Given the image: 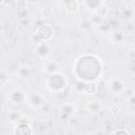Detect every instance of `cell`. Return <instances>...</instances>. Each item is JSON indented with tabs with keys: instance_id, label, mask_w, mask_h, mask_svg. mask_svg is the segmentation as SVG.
Segmentation results:
<instances>
[{
	"instance_id": "2e32d148",
	"label": "cell",
	"mask_w": 135,
	"mask_h": 135,
	"mask_svg": "<svg viewBox=\"0 0 135 135\" xmlns=\"http://www.w3.org/2000/svg\"><path fill=\"white\" fill-rule=\"evenodd\" d=\"M61 111L65 114H72L75 112V107L73 103L69 102V103H64L62 107H61Z\"/></svg>"
},
{
	"instance_id": "e0dca14e",
	"label": "cell",
	"mask_w": 135,
	"mask_h": 135,
	"mask_svg": "<svg viewBox=\"0 0 135 135\" xmlns=\"http://www.w3.org/2000/svg\"><path fill=\"white\" fill-rule=\"evenodd\" d=\"M8 80H9L8 73L6 71H4V70H1L0 71V84L4 85V84H6L8 82Z\"/></svg>"
},
{
	"instance_id": "3957f363",
	"label": "cell",
	"mask_w": 135,
	"mask_h": 135,
	"mask_svg": "<svg viewBox=\"0 0 135 135\" xmlns=\"http://www.w3.org/2000/svg\"><path fill=\"white\" fill-rule=\"evenodd\" d=\"M26 94L20 89H13L7 93V101L12 104H22L26 102Z\"/></svg>"
},
{
	"instance_id": "ac0fdd59",
	"label": "cell",
	"mask_w": 135,
	"mask_h": 135,
	"mask_svg": "<svg viewBox=\"0 0 135 135\" xmlns=\"http://www.w3.org/2000/svg\"><path fill=\"white\" fill-rule=\"evenodd\" d=\"M80 24H81V27H82V28H84L85 31H90V30H92V28L94 27V25L92 24V22H91V20H90L89 18L82 19Z\"/></svg>"
},
{
	"instance_id": "8fae6325",
	"label": "cell",
	"mask_w": 135,
	"mask_h": 135,
	"mask_svg": "<svg viewBox=\"0 0 135 135\" xmlns=\"http://www.w3.org/2000/svg\"><path fill=\"white\" fill-rule=\"evenodd\" d=\"M102 4V0H83V5L91 12H95Z\"/></svg>"
},
{
	"instance_id": "44dd1931",
	"label": "cell",
	"mask_w": 135,
	"mask_h": 135,
	"mask_svg": "<svg viewBox=\"0 0 135 135\" xmlns=\"http://www.w3.org/2000/svg\"><path fill=\"white\" fill-rule=\"evenodd\" d=\"M1 28H2V27H1V24H0V31H1Z\"/></svg>"
},
{
	"instance_id": "30bf717a",
	"label": "cell",
	"mask_w": 135,
	"mask_h": 135,
	"mask_svg": "<svg viewBox=\"0 0 135 135\" xmlns=\"http://www.w3.org/2000/svg\"><path fill=\"white\" fill-rule=\"evenodd\" d=\"M110 37H111V41L113 43H123L126 41V38H127L124 32L118 31V30H115V31L111 32Z\"/></svg>"
},
{
	"instance_id": "5b68a950",
	"label": "cell",
	"mask_w": 135,
	"mask_h": 135,
	"mask_svg": "<svg viewBox=\"0 0 135 135\" xmlns=\"http://www.w3.org/2000/svg\"><path fill=\"white\" fill-rule=\"evenodd\" d=\"M109 90L112 92V94L114 95H120L126 91V84L124 82L118 78V77H114L109 81Z\"/></svg>"
},
{
	"instance_id": "5bb4252c",
	"label": "cell",
	"mask_w": 135,
	"mask_h": 135,
	"mask_svg": "<svg viewBox=\"0 0 135 135\" xmlns=\"http://www.w3.org/2000/svg\"><path fill=\"white\" fill-rule=\"evenodd\" d=\"M96 91H97V85L94 82H90V83H84L83 84V92L85 94H95Z\"/></svg>"
},
{
	"instance_id": "8992f818",
	"label": "cell",
	"mask_w": 135,
	"mask_h": 135,
	"mask_svg": "<svg viewBox=\"0 0 135 135\" xmlns=\"http://www.w3.org/2000/svg\"><path fill=\"white\" fill-rule=\"evenodd\" d=\"M53 34H54V31H53V27L50 24L41 25L36 32V35H37L38 39L43 40V41H49L52 38Z\"/></svg>"
},
{
	"instance_id": "277c9868",
	"label": "cell",
	"mask_w": 135,
	"mask_h": 135,
	"mask_svg": "<svg viewBox=\"0 0 135 135\" xmlns=\"http://www.w3.org/2000/svg\"><path fill=\"white\" fill-rule=\"evenodd\" d=\"M35 54L41 59H47L52 55V47L47 41L40 40L35 46Z\"/></svg>"
},
{
	"instance_id": "52a82bcc",
	"label": "cell",
	"mask_w": 135,
	"mask_h": 135,
	"mask_svg": "<svg viewBox=\"0 0 135 135\" xmlns=\"http://www.w3.org/2000/svg\"><path fill=\"white\" fill-rule=\"evenodd\" d=\"M6 118H7V120H8L11 123L16 124L17 122L22 121V120L24 119V114H23L20 110L12 109V110H8V111H7V113H6Z\"/></svg>"
},
{
	"instance_id": "4fadbf2b",
	"label": "cell",
	"mask_w": 135,
	"mask_h": 135,
	"mask_svg": "<svg viewBox=\"0 0 135 135\" xmlns=\"http://www.w3.org/2000/svg\"><path fill=\"white\" fill-rule=\"evenodd\" d=\"M43 70H44L45 73H47V74H52V73H54V72H56V71L58 70V64H57L56 62H54V61L47 62V63L44 64Z\"/></svg>"
},
{
	"instance_id": "6da1fadb",
	"label": "cell",
	"mask_w": 135,
	"mask_h": 135,
	"mask_svg": "<svg viewBox=\"0 0 135 135\" xmlns=\"http://www.w3.org/2000/svg\"><path fill=\"white\" fill-rule=\"evenodd\" d=\"M68 82H69V79L66 78V76L63 73L56 71V72L50 74V76L46 80V85L51 91L58 93L65 89Z\"/></svg>"
},
{
	"instance_id": "9a60e30c",
	"label": "cell",
	"mask_w": 135,
	"mask_h": 135,
	"mask_svg": "<svg viewBox=\"0 0 135 135\" xmlns=\"http://www.w3.org/2000/svg\"><path fill=\"white\" fill-rule=\"evenodd\" d=\"M95 14H97L99 17H101V18H103L104 16H107L108 15V13H109V8H108V6L105 5V4H101L95 12H94Z\"/></svg>"
},
{
	"instance_id": "d6986e66",
	"label": "cell",
	"mask_w": 135,
	"mask_h": 135,
	"mask_svg": "<svg viewBox=\"0 0 135 135\" xmlns=\"http://www.w3.org/2000/svg\"><path fill=\"white\" fill-rule=\"evenodd\" d=\"M113 133H126V134H132V133L129 132L128 130H116V131H114Z\"/></svg>"
},
{
	"instance_id": "7c38bea8",
	"label": "cell",
	"mask_w": 135,
	"mask_h": 135,
	"mask_svg": "<svg viewBox=\"0 0 135 135\" xmlns=\"http://www.w3.org/2000/svg\"><path fill=\"white\" fill-rule=\"evenodd\" d=\"M65 9L70 14L76 13L78 11V3H77V1L76 0H68V2L65 3Z\"/></svg>"
},
{
	"instance_id": "9c48e42d",
	"label": "cell",
	"mask_w": 135,
	"mask_h": 135,
	"mask_svg": "<svg viewBox=\"0 0 135 135\" xmlns=\"http://www.w3.org/2000/svg\"><path fill=\"white\" fill-rule=\"evenodd\" d=\"M86 111L92 115H97L102 111V103L99 100H90L85 104Z\"/></svg>"
},
{
	"instance_id": "ba28073f",
	"label": "cell",
	"mask_w": 135,
	"mask_h": 135,
	"mask_svg": "<svg viewBox=\"0 0 135 135\" xmlns=\"http://www.w3.org/2000/svg\"><path fill=\"white\" fill-rule=\"evenodd\" d=\"M16 74H17L18 77H20V78L30 79V78L33 77L34 70H33V68L30 66V65L22 64V65H19V66L16 69Z\"/></svg>"
},
{
	"instance_id": "ffe728a7",
	"label": "cell",
	"mask_w": 135,
	"mask_h": 135,
	"mask_svg": "<svg viewBox=\"0 0 135 135\" xmlns=\"http://www.w3.org/2000/svg\"><path fill=\"white\" fill-rule=\"evenodd\" d=\"M3 3V0H0V4H2Z\"/></svg>"
},
{
	"instance_id": "7a4b0ae2",
	"label": "cell",
	"mask_w": 135,
	"mask_h": 135,
	"mask_svg": "<svg viewBox=\"0 0 135 135\" xmlns=\"http://www.w3.org/2000/svg\"><path fill=\"white\" fill-rule=\"evenodd\" d=\"M26 102L28 103V105L31 108L36 109V110H40L46 104V98L41 92L34 91L30 95L26 96Z\"/></svg>"
}]
</instances>
